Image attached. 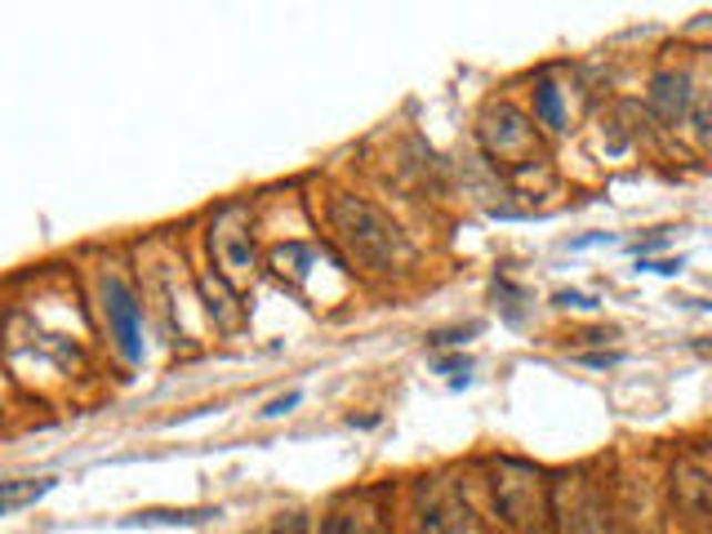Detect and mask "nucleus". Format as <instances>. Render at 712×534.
<instances>
[{
    "label": "nucleus",
    "instance_id": "f257e3e1",
    "mask_svg": "<svg viewBox=\"0 0 712 534\" xmlns=\"http://www.w3.org/2000/svg\"><path fill=\"white\" fill-rule=\"evenodd\" d=\"M325 218H329V232L343 245V254L356 267H366V273H406V267L415 263L410 236L366 196L334 192Z\"/></svg>",
    "mask_w": 712,
    "mask_h": 534
},
{
    "label": "nucleus",
    "instance_id": "6e6552de",
    "mask_svg": "<svg viewBox=\"0 0 712 534\" xmlns=\"http://www.w3.org/2000/svg\"><path fill=\"white\" fill-rule=\"evenodd\" d=\"M103 317L112 326V339L130 366L143 361V304L121 277H103Z\"/></svg>",
    "mask_w": 712,
    "mask_h": 534
},
{
    "label": "nucleus",
    "instance_id": "4468645a",
    "mask_svg": "<svg viewBox=\"0 0 712 534\" xmlns=\"http://www.w3.org/2000/svg\"><path fill=\"white\" fill-rule=\"evenodd\" d=\"M535 125H543L548 134H566V103L552 81L535 85Z\"/></svg>",
    "mask_w": 712,
    "mask_h": 534
},
{
    "label": "nucleus",
    "instance_id": "39448f33",
    "mask_svg": "<svg viewBox=\"0 0 712 534\" xmlns=\"http://www.w3.org/2000/svg\"><path fill=\"white\" fill-rule=\"evenodd\" d=\"M210 254H214V277H223L232 290L254 281L258 258H254V236H250V209L245 205H223L210 223Z\"/></svg>",
    "mask_w": 712,
    "mask_h": 534
},
{
    "label": "nucleus",
    "instance_id": "f03ea898",
    "mask_svg": "<svg viewBox=\"0 0 712 534\" xmlns=\"http://www.w3.org/2000/svg\"><path fill=\"white\" fill-rule=\"evenodd\" d=\"M490 503L508 534H548V476L526 459L490 463Z\"/></svg>",
    "mask_w": 712,
    "mask_h": 534
},
{
    "label": "nucleus",
    "instance_id": "0eeeda50",
    "mask_svg": "<svg viewBox=\"0 0 712 534\" xmlns=\"http://www.w3.org/2000/svg\"><path fill=\"white\" fill-rule=\"evenodd\" d=\"M668 490H672V507H677L690 525H703V521H708V507H712V472H708L703 445H690L685 454H677L672 476H668Z\"/></svg>",
    "mask_w": 712,
    "mask_h": 534
},
{
    "label": "nucleus",
    "instance_id": "f8f14e48",
    "mask_svg": "<svg viewBox=\"0 0 712 534\" xmlns=\"http://www.w3.org/2000/svg\"><path fill=\"white\" fill-rule=\"evenodd\" d=\"M59 481L54 476H23V481H0V516H10L19 507H32L37 499H45Z\"/></svg>",
    "mask_w": 712,
    "mask_h": 534
},
{
    "label": "nucleus",
    "instance_id": "7ed1b4c3",
    "mask_svg": "<svg viewBox=\"0 0 712 534\" xmlns=\"http://www.w3.org/2000/svg\"><path fill=\"white\" fill-rule=\"evenodd\" d=\"M548 525L557 534H614V507L592 472L548 481Z\"/></svg>",
    "mask_w": 712,
    "mask_h": 534
},
{
    "label": "nucleus",
    "instance_id": "ddd939ff",
    "mask_svg": "<svg viewBox=\"0 0 712 534\" xmlns=\"http://www.w3.org/2000/svg\"><path fill=\"white\" fill-rule=\"evenodd\" d=\"M267 263H272V273H276V277H285V281L303 286V281H307V273H312V263H316V254H312L307 245L289 240V245H272Z\"/></svg>",
    "mask_w": 712,
    "mask_h": 534
},
{
    "label": "nucleus",
    "instance_id": "1a4fd4ad",
    "mask_svg": "<svg viewBox=\"0 0 712 534\" xmlns=\"http://www.w3.org/2000/svg\"><path fill=\"white\" fill-rule=\"evenodd\" d=\"M645 107H650V116H654L659 125H681V121L690 116V107H694V81H690V72H677V68L654 72V76H650Z\"/></svg>",
    "mask_w": 712,
    "mask_h": 534
},
{
    "label": "nucleus",
    "instance_id": "9b49d317",
    "mask_svg": "<svg viewBox=\"0 0 712 534\" xmlns=\"http://www.w3.org/2000/svg\"><path fill=\"white\" fill-rule=\"evenodd\" d=\"M201 295H205V308H210V317H214V326H223V330H236L241 326V317H245V308H241V299H236V290L223 281V277H205L201 281Z\"/></svg>",
    "mask_w": 712,
    "mask_h": 534
},
{
    "label": "nucleus",
    "instance_id": "20e7f679",
    "mask_svg": "<svg viewBox=\"0 0 712 534\" xmlns=\"http://www.w3.org/2000/svg\"><path fill=\"white\" fill-rule=\"evenodd\" d=\"M477 138H481V147L495 165L530 170L535 161H543V143H539L535 121L512 103H490L477 116Z\"/></svg>",
    "mask_w": 712,
    "mask_h": 534
},
{
    "label": "nucleus",
    "instance_id": "9d476101",
    "mask_svg": "<svg viewBox=\"0 0 712 534\" xmlns=\"http://www.w3.org/2000/svg\"><path fill=\"white\" fill-rule=\"evenodd\" d=\"M321 534H393V525H388V512L375 494H356V499L325 512Z\"/></svg>",
    "mask_w": 712,
    "mask_h": 534
},
{
    "label": "nucleus",
    "instance_id": "2eb2a0df",
    "mask_svg": "<svg viewBox=\"0 0 712 534\" xmlns=\"http://www.w3.org/2000/svg\"><path fill=\"white\" fill-rule=\"evenodd\" d=\"M263 534H312V521L303 512H281Z\"/></svg>",
    "mask_w": 712,
    "mask_h": 534
},
{
    "label": "nucleus",
    "instance_id": "dca6fc26",
    "mask_svg": "<svg viewBox=\"0 0 712 534\" xmlns=\"http://www.w3.org/2000/svg\"><path fill=\"white\" fill-rule=\"evenodd\" d=\"M289 405H298V392H289V397H281V401H272V405H267V419H276V414H285Z\"/></svg>",
    "mask_w": 712,
    "mask_h": 534
},
{
    "label": "nucleus",
    "instance_id": "423d86ee",
    "mask_svg": "<svg viewBox=\"0 0 712 534\" xmlns=\"http://www.w3.org/2000/svg\"><path fill=\"white\" fill-rule=\"evenodd\" d=\"M419 534H472V507L450 481H419L415 490Z\"/></svg>",
    "mask_w": 712,
    "mask_h": 534
}]
</instances>
